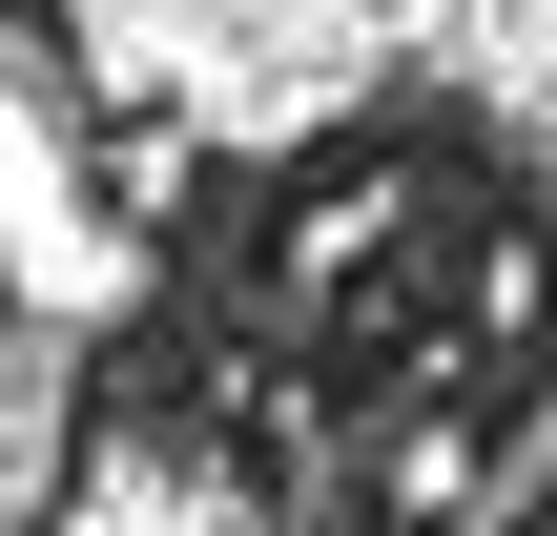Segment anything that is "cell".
I'll use <instances>...</instances> for the list:
<instances>
[{
	"label": "cell",
	"instance_id": "obj_1",
	"mask_svg": "<svg viewBox=\"0 0 557 536\" xmlns=\"http://www.w3.org/2000/svg\"><path fill=\"white\" fill-rule=\"evenodd\" d=\"M557 454V0H0V536H496Z\"/></svg>",
	"mask_w": 557,
	"mask_h": 536
},
{
	"label": "cell",
	"instance_id": "obj_2",
	"mask_svg": "<svg viewBox=\"0 0 557 536\" xmlns=\"http://www.w3.org/2000/svg\"><path fill=\"white\" fill-rule=\"evenodd\" d=\"M496 536H557V454H537V475H517V516H496Z\"/></svg>",
	"mask_w": 557,
	"mask_h": 536
}]
</instances>
